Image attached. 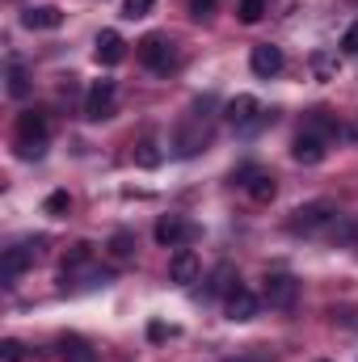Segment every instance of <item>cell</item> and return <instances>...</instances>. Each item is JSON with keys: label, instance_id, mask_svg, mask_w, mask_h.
I'll list each match as a JSON object with an SVG mask.
<instances>
[{"label": "cell", "instance_id": "4dcf8cb0", "mask_svg": "<svg viewBox=\"0 0 358 362\" xmlns=\"http://www.w3.org/2000/svg\"><path fill=\"white\" fill-rule=\"evenodd\" d=\"M342 51H346V55H358V21L346 30V38H342Z\"/></svg>", "mask_w": 358, "mask_h": 362}, {"label": "cell", "instance_id": "d4e9b609", "mask_svg": "<svg viewBox=\"0 0 358 362\" xmlns=\"http://www.w3.org/2000/svg\"><path fill=\"white\" fill-rule=\"evenodd\" d=\"M312 72H316V81H329L337 72V59L329 51H312Z\"/></svg>", "mask_w": 358, "mask_h": 362}, {"label": "cell", "instance_id": "cb8c5ba5", "mask_svg": "<svg viewBox=\"0 0 358 362\" xmlns=\"http://www.w3.org/2000/svg\"><path fill=\"white\" fill-rule=\"evenodd\" d=\"M266 8H270V0H241V4H236V17H241L245 25H258V21L266 17Z\"/></svg>", "mask_w": 358, "mask_h": 362}, {"label": "cell", "instance_id": "f546056e", "mask_svg": "<svg viewBox=\"0 0 358 362\" xmlns=\"http://www.w3.org/2000/svg\"><path fill=\"white\" fill-rule=\"evenodd\" d=\"M185 8H190V17H211L215 0H185Z\"/></svg>", "mask_w": 358, "mask_h": 362}, {"label": "cell", "instance_id": "9c48e42d", "mask_svg": "<svg viewBox=\"0 0 358 362\" xmlns=\"http://www.w3.org/2000/svg\"><path fill=\"white\" fill-rule=\"evenodd\" d=\"M207 144H211V131H207L202 122H181L178 131H173V148H178V156H198Z\"/></svg>", "mask_w": 358, "mask_h": 362}, {"label": "cell", "instance_id": "603a6c76", "mask_svg": "<svg viewBox=\"0 0 358 362\" xmlns=\"http://www.w3.org/2000/svg\"><path fill=\"white\" fill-rule=\"evenodd\" d=\"M105 249H110L114 262H131V253H135V236H131V232H114Z\"/></svg>", "mask_w": 358, "mask_h": 362}, {"label": "cell", "instance_id": "9a60e30c", "mask_svg": "<svg viewBox=\"0 0 358 362\" xmlns=\"http://www.w3.org/2000/svg\"><path fill=\"white\" fill-rule=\"evenodd\" d=\"M198 274H202V262H198V253H194V249H178V253H173V262H169V278L185 286V282H194Z\"/></svg>", "mask_w": 358, "mask_h": 362}, {"label": "cell", "instance_id": "484cf974", "mask_svg": "<svg viewBox=\"0 0 358 362\" xmlns=\"http://www.w3.org/2000/svg\"><path fill=\"white\" fill-rule=\"evenodd\" d=\"M13 148H17V156H21V160H42V152H47V139H17Z\"/></svg>", "mask_w": 358, "mask_h": 362}, {"label": "cell", "instance_id": "4fadbf2b", "mask_svg": "<svg viewBox=\"0 0 358 362\" xmlns=\"http://www.w3.org/2000/svg\"><path fill=\"white\" fill-rule=\"evenodd\" d=\"M282 51L278 47H270V42H262V47H253V55H249V68L262 76V81H270V76H278L282 72Z\"/></svg>", "mask_w": 358, "mask_h": 362}, {"label": "cell", "instance_id": "52a82bcc", "mask_svg": "<svg viewBox=\"0 0 358 362\" xmlns=\"http://www.w3.org/2000/svg\"><path fill=\"white\" fill-rule=\"evenodd\" d=\"M114 81H93L89 93H85V118L89 122H101V118H110L114 114Z\"/></svg>", "mask_w": 358, "mask_h": 362}, {"label": "cell", "instance_id": "d6986e66", "mask_svg": "<svg viewBox=\"0 0 358 362\" xmlns=\"http://www.w3.org/2000/svg\"><path fill=\"white\" fill-rule=\"evenodd\" d=\"M304 131H312V135H321V139H337V135H342V122H337L329 110H312L308 122H304Z\"/></svg>", "mask_w": 358, "mask_h": 362}, {"label": "cell", "instance_id": "8fae6325", "mask_svg": "<svg viewBox=\"0 0 358 362\" xmlns=\"http://www.w3.org/2000/svg\"><path fill=\"white\" fill-rule=\"evenodd\" d=\"M21 25L25 30H59L64 8L59 4H30V8H21Z\"/></svg>", "mask_w": 358, "mask_h": 362}, {"label": "cell", "instance_id": "83f0119b", "mask_svg": "<svg viewBox=\"0 0 358 362\" xmlns=\"http://www.w3.org/2000/svg\"><path fill=\"white\" fill-rule=\"evenodd\" d=\"M68 206H72V198H68L64 189H55V194H51V198L42 202V211H47V215H55V219H59V215H64Z\"/></svg>", "mask_w": 358, "mask_h": 362}, {"label": "cell", "instance_id": "7c38bea8", "mask_svg": "<svg viewBox=\"0 0 358 362\" xmlns=\"http://www.w3.org/2000/svg\"><path fill=\"white\" fill-rule=\"evenodd\" d=\"M93 55H97V64H105V68L122 64V55H127L122 34H118V30H101V34H97V42H93Z\"/></svg>", "mask_w": 358, "mask_h": 362}, {"label": "cell", "instance_id": "30bf717a", "mask_svg": "<svg viewBox=\"0 0 358 362\" xmlns=\"http://www.w3.org/2000/svg\"><path fill=\"white\" fill-rule=\"evenodd\" d=\"M291 156H295L299 165H321V160L329 156V139H321V135H312V131H299L295 144H291Z\"/></svg>", "mask_w": 358, "mask_h": 362}, {"label": "cell", "instance_id": "277c9868", "mask_svg": "<svg viewBox=\"0 0 358 362\" xmlns=\"http://www.w3.org/2000/svg\"><path fill=\"white\" fill-rule=\"evenodd\" d=\"M139 59L152 68V72H169L173 64H178V55H173V42L165 38V34H148V38H139Z\"/></svg>", "mask_w": 358, "mask_h": 362}, {"label": "cell", "instance_id": "1f68e13d", "mask_svg": "<svg viewBox=\"0 0 358 362\" xmlns=\"http://www.w3.org/2000/svg\"><path fill=\"white\" fill-rule=\"evenodd\" d=\"M169 333H173V329H165V325H152V329H148V337H152V341H165Z\"/></svg>", "mask_w": 358, "mask_h": 362}, {"label": "cell", "instance_id": "f1b7e54d", "mask_svg": "<svg viewBox=\"0 0 358 362\" xmlns=\"http://www.w3.org/2000/svg\"><path fill=\"white\" fill-rule=\"evenodd\" d=\"M152 4H156V0H127V4H122V17L139 21V17H148V13H152Z\"/></svg>", "mask_w": 358, "mask_h": 362}, {"label": "cell", "instance_id": "8992f818", "mask_svg": "<svg viewBox=\"0 0 358 362\" xmlns=\"http://www.w3.org/2000/svg\"><path fill=\"white\" fill-rule=\"evenodd\" d=\"M262 299H266L270 308H278V312L295 308V299H299V278H291V274H270L266 286H262Z\"/></svg>", "mask_w": 358, "mask_h": 362}, {"label": "cell", "instance_id": "d6a6232c", "mask_svg": "<svg viewBox=\"0 0 358 362\" xmlns=\"http://www.w3.org/2000/svg\"><path fill=\"white\" fill-rule=\"evenodd\" d=\"M228 362H266V350H258V354H249V358H228Z\"/></svg>", "mask_w": 358, "mask_h": 362}, {"label": "cell", "instance_id": "3957f363", "mask_svg": "<svg viewBox=\"0 0 358 362\" xmlns=\"http://www.w3.org/2000/svg\"><path fill=\"white\" fill-rule=\"evenodd\" d=\"M42 249H47V236H38V240H25V245H13V249H4V257H0V278L4 282H17L21 274L30 270L38 257H42Z\"/></svg>", "mask_w": 358, "mask_h": 362}, {"label": "cell", "instance_id": "e0dca14e", "mask_svg": "<svg viewBox=\"0 0 358 362\" xmlns=\"http://www.w3.org/2000/svg\"><path fill=\"white\" fill-rule=\"evenodd\" d=\"M47 131H51V122L42 110H25L17 118V139H47Z\"/></svg>", "mask_w": 358, "mask_h": 362}, {"label": "cell", "instance_id": "7402d4cb", "mask_svg": "<svg viewBox=\"0 0 358 362\" xmlns=\"http://www.w3.org/2000/svg\"><path fill=\"white\" fill-rule=\"evenodd\" d=\"M25 93H30V72H25V64H17V59H13V64H8V97H17V101H21Z\"/></svg>", "mask_w": 358, "mask_h": 362}, {"label": "cell", "instance_id": "2e32d148", "mask_svg": "<svg viewBox=\"0 0 358 362\" xmlns=\"http://www.w3.org/2000/svg\"><path fill=\"white\" fill-rule=\"evenodd\" d=\"M258 308H262V299L253 295V291H236V295H228V320H236V325H245V320H253L258 316Z\"/></svg>", "mask_w": 358, "mask_h": 362}, {"label": "cell", "instance_id": "4316f807", "mask_svg": "<svg viewBox=\"0 0 358 362\" xmlns=\"http://www.w3.org/2000/svg\"><path fill=\"white\" fill-rule=\"evenodd\" d=\"M21 358H25V346L17 337H4L0 341V362H21Z\"/></svg>", "mask_w": 358, "mask_h": 362}, {"label": "cell", "instance_id": "6da1fadb", "mask_svg": "<svg viewBox=\"0 0 358 362\" xmlns=\"http://www.w3.org/2000/svg\"><path fill=\"white\" fill-rule=\"evenodd\" d=\"M337 223V206L333 202H308V206H299V211H291V219H287V228L295 232V236H316V232H329Z\"/></svg>", "mask_w": 358, "mask_h": 362}, {"label": "cell", "instance_id": "7a4b0ae2", "mask_svg": "<svg viewBox=\"0 0 358 362\" xmlns=\"http://www.w3.org/2000/svg\"><path fill=\"white\" fill-rule=\"evenodd\" d=\"M152 236H156V245H165V249H185V245H194V240L202 236V228L190 223L185 215H161L156 228H152Z\"/></svg>", "mask_w": 358, "mask_h": 362}, {"label": "cell", "instance_id": "ffe728a7", "mask_svg": "<svg viewBox=\"0 0 358 362\" xmlns=\"http://www.w3.org/2000/svg\"><path fill=\"white\" fill-rule=\"evenodd\" d=\"M329 240L342 249H358V215H337V223L329 228Z\"/></svg>", "mask_w": 358, "mask_h": 362}, {"label": "cell", "instance_id": "ac0fdd59", "mask_svg": "<svg viewBox=\"0 0 358 362\" xmlns=\"http://www.w3.org/2000/svg\"><path fill=\"white\" fill-rule=\"evenodd\" d=\"M211 291H215V295H224V299L241 291V274H236L232 262H219V266H215V274H211Z\"/></svg>", "mask_w": 358, "mask_h": 362}, {"label": "cell", "instance_id": "5b68a950", "mask_svg": "<svg viewBox=\"0 0 358 362\" xmlns=\"http://www.w3.org/2000/svg\"><path fill=\"white\" fill-rule=\"evenodd\" d=\"M224 118L236 127V131H258L266 118H262V105H258V97H249V93H241V97H232L228 105H224Z\"/></svg>", "mask_w": 358, "mask_h": 362}, {"label": "cell", "instance_id": "44dd1931", "mask_svg": "<svg viewBox=\"0 0 358 362\" xmlns=\"http://www.w3.org/2000/svg\"><path fill=\"white\" fill-rule=\"evenodd\" d=\"M131 160H135L139 169H156V165L165 160V152H161V144H156V139H139V144L131 148Z\"/></svg>", "mask_w": 358, "mask_h": 362}, {"label": "cell", "instance_id": "5bb4252c", "mask_svg": "<svg viewBox=\"0 0 358 362\" xmlns=\"http://www.w3.org/2000/svg\"><path fill=\"white\" fill-rule=\"evenodd\" d=\"M55 346H59V358L64 362H101V354L93 350L85 337H76V333H64Z\"/></svg>", "mask_w": 358, "mask_h": 362}, {"label": "cell", "instance_id": "ba28073f", "mask_svg": "<svg viewBox=\"0 0 358 362\" xmlns=\"http://www.w3.org/2000/svg\"><path fill=\"white\" fill-rule=\"evenodd\" d=\"M232 181H241L245 189H249V198L253 202H274V194H278V185H274V177H270L266 169H241V173H232Z\"/></svg>", "mask_w": 358, "mask_h": 362}]
</instances>
